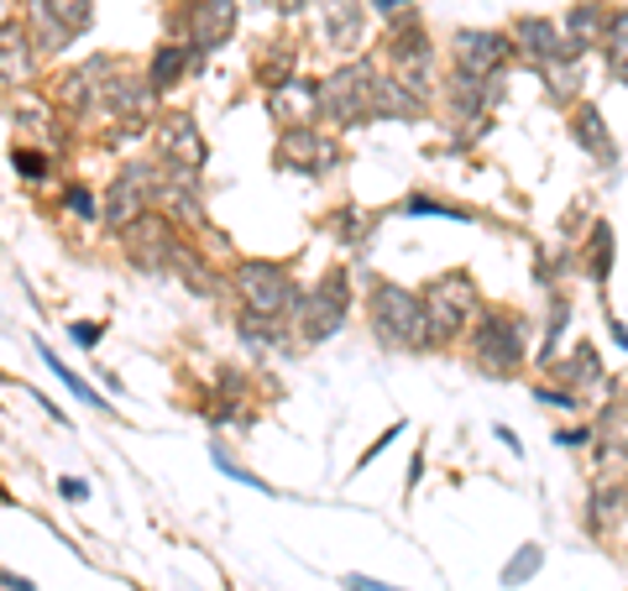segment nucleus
Masks as SVG:
<instances>
[{
    "label": "nucleus",
    "instance_id": "47",
    "mask_svg": "<svg viewBox=\"0 0 628 591\" xmlns=\"http://www.w3.org/2000/svg\"><path fill=\"white\" fill-rule=\"evenodd\" d=\"M597 429L591 425H571V429H555V445H587Z\"/></svg>",
    "mask_w": 628,
    "mask_h": 591
},
{
    "label": "nucleus",
    "instance_id": "51",
    "mask_svg": "<svg viewBox=\"0 0 628 591\" xmlns=\"http://www.w3.org/2000/svg\"><path fill=\"white\" fill-rule=\"evenodd\" d=\"M419 477H425V450H419V456H414V466H408V492L419 487Z\"/></svg>",
    "mask_w": 628,
    "mask_h": 591
},
{
    "label": "nucleus",
    "instance_id": "29",
    "mask_svg": "<svg viewBox=\"0 0 628 591\" xmlns=\"http://www.w3.org/2000/svg\"><path fill=\"white\" fill-rule=\"evenodd\" d=\"M158 210H163V215L179 225L184 236H194V231L210 225V210H204L200 188H158Z\"/></svg>",
    "mask_w": 628,
    "mask_h": 591
},
{
    "label": "nucleus",
    "instance_id": "20",
    "mask_svg": "<svg viewBox=\"0 0 628 591\" xmlns=\"http://www.w3.org/2000/svg\"><path fill=\"white\" fill-rule=\"evenodd\" d=\"M320 6V32L335 53H362L367 42V6L362 0H314Z\"/></svg>",
    "mask_w": 628,
    "mask_h": 591
},
{
    "label": "nucleus",
    "instance_id": "43",
    "mask_svg": "<svg viewBox=\"0 0 628 591\" xmlns=\"http://www.w3.org/2000/svg\"><path fill=\"white\" fill-rule=\"evenodd\" d=\"M398 435H404V419H393V425H388V429H383V435H377V440H372V445H367V450H362V456H356V471H367V466H372V461H377V456H383V450H388V445H393V440H398Z\"/></svg>",
    "mask_w": 628,
    "mask_h": 591
},
{
    "label": "nucleus",
    "instance_id": "12",
    "mask_svg": "<svg viewBox=\"0 0 628 591\" xmlns=\"http://www.w3.org/2000/svg\"><path fill=\"white\" fill-rule=\"evenodd\" d=\"M273 163L288 173H335L341 167V142L325 126H277Z\"/></svg>",
    "mask_w": 628,
    "mask_h": 591
},
{
    "label": "nucleus",
    "instance_id": "15",
    "mask_svg": "<svg viewBox=\"0 0 628 591\" xmlns=\"http://www.w3.org/2000/svg\"><path fill=\"white\" fill-rule=\"evenodd\" d=\"M262 105L273 115V126H320V79L288 74L277 90L262 94Z\"/></svg>",
    "mask_w": 628,
    "mask_h": 591
},
{
    "label": "nucleus",
    "instance_id": "4",
    "mask_svg": "<svg viewBox=\"0 0 628 591\" xmlns=\"http://www.w3.org/2000/svg\"><path fill=\"white\" fill-rule=\"evenodd\" d=\"M372 84H377V58L356 53L335 74L320 79V126L352 131L372 121Z\"/></svg>",
    "mask_w": 628,
    "mask_h": 591
},
{
    "label": "nucleus",
    "instance_id": "38",
    "mask_svg": "<svg viewBox=\"0 0 628 591\" xmlns=\"http://www.w3.org/2000/svg\"><path fill=\"white\" fill-rule=\"evenodd\" d=\"M236 330L246 346H257V351H273V346H283V335H288V325L283 319H257V315H236Z\"/></svg>",
    "mask_w": 628,
    "mask_h": 591
},
{
    "label": "nucleus",
    "instance_id": "33",
    "mask_svg": "<svg viewBox=\"0 0 628 591\" xmlns=\"http://www.w3.org/2000/svg\"><path fill=\"white\" fill-rule=\"evenodd\" d=\"M372 225H377V221H372L362 204H341V210L331 215V231H335V241H341L346 252H362V246H367V241H372Z\"/></svg>",
    "mask_w": 628,
    "mask_h": 591
},
{
    "label": "nucleus",
    "instance_id": "27",
    "mask_svg": "<svg viewBox=\"0 0 628 591\" xmlns=\"http://www.w3.org/2000/svg\"><path fill=\"white\" fill-rule=\"evenodd\" d=\"M288 74H298V42L294 38L257 42V53H252V84L267 94V90H277Z\"/></svg>",
    "mask_w": 628,
    "mask_h": 591
},
{
    "label": "nucleus",
    "instance_id": "44",
    "mask_svg": "<svg viewBox=\"0 0 628 591\" xmlns=\"http://www.w3.org/2000/svg\"><path fill=\"white\" fill-rule=\"evenodd\" d=\"M100 335H105V325H100V319H69V340H74V346H84V351H94V346H100Z\"/></svg>",
    "mask_w": 628,
    "mask_h": 591
},
{
    "label": "nucleus",
    "instance_id": "17",
    "mask_svg": "<svg viewBox=\"0 0 628 591\" xmlns=\"http://www.w3.org/2000/svg\"><path fill=\"white\" fill-rule=\"evenodd\" d=\"M508 38H514V58H529L535 69H545L555 58H581L571 42L560 38V21L555 17H518L508 27Z\"/></svg>",
    "mask_w": 628,
    "mask_h": 591
},
{
    "label": "nucleus",
    "instance_id": "36",
    "mask_svg": "<svg viewBox=\"0 0 628 591\" xmlns=\"http://www.w3.org/2000/svg\"><path fill=\"white\" fill-rule=\"evenodd\" d=\"M612 246H618V241H612V225H591V236H587V246H581V252H587V277L591 283H608V273H612Z\"/></svg>",
    "mask_w": 628,
    "mask_h": 591
},
{
    "label": "nucleus",
    "instance_id": "18",
    "mask_svg": "<svg viewBox=\"0 0 628 591\" xmlns=\"http://www.w3.org/2000/svg\"><path fill=\"white\" fill-rule=\"evenodd\" d=\"M503 84L498 79H477V74H462V69H450V84H445V111L466 121V126H482L487 111L498 105Z\"/></svg>",
    "mask_w": 628,
    "mask_h": 591
},
{
    "label": "nucleus",
    "instance_id": "31",
    "mask_svg": "<svg viewBox=\"0 0 628 591\" xmlns=\"http://www.w3.org/2000/svg\"><path fill=\"white\" fill-rule=\"evenodd\" d=\"M38 356H42V367L53 371V377H58V383H63V388H69V393H74L79 404H84V408H94V414H105V419H115V414H111V404H105V398H100V393H94V388H90V383H84V377H79L74 367H63V356H58L53 346H48V340H38Z\"/></svg>",
    "mask_w": 628,
    "mask_h": 591
},
{
    "label": "nucleus",
    "instance_id": "42",
    "mask_svg": "<svg viewBox=\"0 0 628 591\" xmlns=\"http://www.w3.org/2000/svg\"><path fill=\"white\" fill-rule=\"evenodd\" d=\"M210 398H221V404H236L246 398V371L241 367H221L215 371V383H210Z\"/></svg>",
    "mask_w": 628,
    "mask_h": 591
},
{
    "label": "nucleus",
    "instance_id": "41",
    "mask_svg": "<svg viewBox=\"0 0 628 591\" xmlns=\"http://www.w3.org/2000/svg\"><path fill=\"white\" fill-rule=\"evenodd\" d=\"M539 565H545V550H539V544H524V550L514 554V560H508V565H503V587L514 591V587H524V581H529V575L539 571Z\"/></svg>",
    "mask_w": 628,
    "mask_h": 591
},
{
    "label": "nucleus",
    "instance_id": "23",
    "mask_svg": "<svg viewBox=\"0 0 628 591\" xmlns=\"http://www.w3.org/2000/svg\"><path fill=\"white\" fill-rule=\"evenodd\" d=\"M628 523V481H597L587 498V529L591 539H612Z\"/></svg>",
    "mask_w": 628,
    "mask_h": 591
},
{
    "label": "nucleus",
    "instance_id": "2",
    "mask_svg": "<svg viewBox=\"0 0 628 591\" xmlns=\"http://www.w3.org/2000/svg\"><path fill=\"white\" fill-rule=\"evenodd\" d=\"M367 330L377 335V346H388V351H435L425 298L414 294V288H404V283H372Z\"/></svg>",
    "mask_w": 628,
    "mask_h": 591
},
{
    "label": "nucleus",
    "instance_id": "54",
    "mask_svg": "<svg viewBox=\"0 0 628 591\" xmlns=\"http://www.w3.org/2000/svg\"><path fill=\"white\" fill-rule=\"evenodd\" d=\"M0 508H17V502H11V492H6V487H0Z\"/></svg>",
    "mask_w": 628,
    "mask_h": 591
},
{
    "label": "nucleus",
    "instance_id": "35",
    "mask_svg": "<svg viewBox=\"0 0 628 591\" xmlns=\"http://www.w3.org/2000/svg\"><path fill=\"white\" fill-rule=\"evenodd\" d=\"M189 241H194V252H200V257L210 262V267H221V273H225V267H231V262L241 257V252H236V241L225 236V231H221V225H215V221L204 225V231H194V236H189Z\"/></svg>",
    "mask_w": 628,
    "mask_h": 591
},
{
    "label": "nucleus",
    "instance_id": "37",
    "mask_svg": "<svg viewBox=\"0 0 628 591\" xmlns=\"http://www.w3.org/2000/svg\"><path fill=\"white\" fill-rule=\"evenodd\" d=\"M398 215H440V221H477V210H466L456 200H435V194H408L404 204H393Z\"/></svg>",
    "mask_w": 628,
    "mask_h": 591
},
{
    "label": "nucleus",
    "instance_id": "28",
    "mask_svg": "<svg viewBox=\"0 0 628 591\" xmlns=\"http://www.w3.org/2000/svg\"><path fill=\"white\" fill-rule=\"evenodd\" d=\"M571 136H576V147L591 152L597 163H608V167L618 163V147H612V136H608V126H602V111H597V105H581V100H576Z\"/></svg>",
    "mask_w": 628,
    "mask_h": 591
},
{
    "label": "nucleus",
    "instance_id": "13",
    "mask_svg": "<svg viewBox=\"0 0 628 591\" xmlns=\"http://www.w3.org/2000/svg\"><path fill=\"white\" fill-rule=\"evenodd\" d=\"M514 63V38L493 32V27H462L450 38V69L477 79H503V69Z\"/></svg>",
    "mask_w": 628,
    "mask_h": 591
},
{
    "label": "nucleus",
    "instance_id": "30",
    "mask_svg": "<svg viewBox=\"0 0 628 591\" xmlns=\"http://www.w3.org/2000/svg\"><path fill=\"white\" fill-rule=\"evenodd\" d=\"M53 210L69 215L79 225H94L100 221V188L90 179H58V194H53Z\"/></svg>",
    "mask_w": 628,
    "mask_h": 591
},
{
    "label": "nucleus",
    "instance_id": "9",
    "mask_svg": "<svg viewBox=\"0 0 628 591\" xmlns=\"http://www.w3.org/2000/svg\"><path fill=\"white\" fill-rule=\"evenodd\" d=\"M241 0H173L168 6V38L189 42L194 53H221L225 42L236 38Z\"/></svg>",
    "mask_w": 628,
    "mask_h": 591
},
{
    "label": "nucleus",
    "instance_id": "5",
    "mask_svg": "<svg viewBox=\"0 0 628 591\" xmlns=\"http://www.w3.org/2000/svg\"><path fill=\"white\" fill-rule=\"evenodd\" d=\"M419 298H425L435 351L450 346V340H462V335L472 330V319L482 315V288H477V277L466 273V267H450V273L429 277L425 288H419Z\"/></svg>",
    "mask_w": 628,
    "mask_h": 591
},
{
    "label": "nucleus",
    "instance_id": "48",
    "mask_svg": "<svg viewBox=\"0 0 628 591\" xmlns=\"http://www.w3.org/2000/svg\"><path fill=\"white\" fill-rule=\"evenodd\" d=\"M367 11H377V17H398V11H414V0H362Z\"/></svg>",
    "mask_w": 628,
    "mask_h": 591
},
{
    "label": "nucleus",
    "instance_id": "49",
    "mask_svg": "<svg viewBox=\"0 0 628 591\" xmlns=\"http://www.w3.org/2000/svg\"><path fill=\"white\" fill-rule=\"evenodd\" d=\"M0 591H38V581H32V575H17V571H6V565H0Z\"/></svg>",
    "mask_w": 628,
    "mask_h": 591
},
{
    "label": "nucleus",
    "instance_id": "19",
    "mask_svg": "<svg viewBox=\"0 0 628 591\" xmlns=\"http://www.w3.org/2000/svg\"><path fill=\"white\" fill-rule=\"evenodd\" d=\"M429 105H435L429 94H419L414 84L388 74V69H377V84H372V121H425Z\"/></svg>",
    "mask_w": 628,
    "mask_h": 591
},
{
    "label": "nucleus",
    "instance_id": "6",
    "mask_svg": "<svg viewBox=\"0 0 628 591\" xmlns=\"http://www.w3.org/2000/svg\"><path fill=\"white\" fill-rule=\"evenodd\" d=\"M115 241H121V257H126L131 273H148V277L173 273V267H179V257L189 252V236L173 221H168L158 204H152V210H142V215H136V221H131Z\"/></svg>",
    "mask_w": 628,
    "mask_h": 591
},
{
    "label": "nucleus",
    "instance_id": "10",
    "mask_svg": "<svg viewBox=\"0 0 628 591\" xmlns=\"http://www.w3.org/2000/svg\"><path fill=\"white\" fill-rule=\"evenodd\" d=\"M383 58H388V74H398L404 84H414L419 94H429L435 100V42H429L425 21L414 17V11H398V17H388V32H383Z\"/></svg>",
    "mask_w": 628,
    "mask_h": 591
},
{
    "label": "nucleus",
    "instance_id": "21",
    "mask_svg": "<svg viewBox=\"0 0 628 591\" xmlns=\"http://www.w3.org/2000/svg\"><path fill=\"white\" fill-rule=\"evenodd\" d=\"M6 115L17 121L27 136H53L63 126V115L53 111V100L42 94V84H21V90H6Z\"/></svg>",
    "mask_w": 628,
    "mask_h": 591
},
{
    "label": "nucleus",
    "instance_id": "32",
    "mask_svg": "<svg viewBox=\"0 0 628 591\" xmlns=\"http://www.w3.org/2000/svg\"><path fill=\"white\" fill-rule=\"evenodd\" d=\"M602 58H608V74L628 84V6H612L608 32H602Z\"/></svg>",
    "mask_w": 628,
    "mask_h": 591
},
{
    "label": "nucleus",
    "instance_id": "16",
    "mask_svg": "<svg viewBox=\"0 0 628 591\" xmlns=\"http://www.w3.org/2000/svg\"><path fill=\"white\" fill-rule=\"evenodd\" d=\"M200 69H204V53H194L189 42H173V38L158 42V48L148 53V63H142V74H148V84H152L158 100H168L179 84H189Z\"/></svg>",
    "mask_w": 628,
    "mask_h": 591
},
{
    "label": "nucleus",
    "instance_id": "1",
    "mask_svg": "<svg viewBox=\"0 0 628 591\" xmlns=\"http://www.w3.org/2000/svg\"><path fill=\"white\" fill-rule=\"evenodd\" d=\"M225 288L236 294V315H257V319H294V304H298V288L288 262H273V257H236L225 267Z\"/></svg>",
    "mask_w": 628,
    "mask_h": 591
},
{
    "label": "nucleus",
    "instance_id": "45",
    "mask_svg": "<svg viewBox=\"0 0 628 591\" xmlns=\"http://www.w3.org/2000/svg\"><path fill=\"white\" fill-rule=\"evenodd\" d=\"M535 398H539V404H550V408H566V414L581 404V398H576L571 388H560V383H555V388H535Z\"/></svg>",
    "mask_w": 628,
    "mask_h": 591
},
{
    "label": "nucleus",
    "instance_id": "25",
    "mask_svg": "<svg viewBox=\"0 0 628 591\" xmlns=\"http://www.w3.org/2000/svg\"><path fill=\"white\" fill-rule=\"evenodd\" d=\"M550 377L560 383V388H571L576 398H581V393L608 388V371H602V361H597V346H591V340H576L571 356L550 367Z\"/></svg>",
    "mask_w": 628,
    "mask_h": 591
},
{
    "label": "nucleus",
    "instance_id": "53",
    "mask_svg": "<svg viewBox=\"0 0 628 591\" xmlns=\"http://www.w3.org/2000/svg\"><path fill=\"white\" fill-rule=\"evenodd\" d=\"M608 330H612V340L628 351V325H624V319H608Z\"/></svg>",
    "mask_w": 628,
    "mask_h": 591
},
{
    "label": "nucleus",
    "instance_id": "11",
    "mask_svg": "<svg viewBox=\"0 0 628 591\" xmlns=\"http://www.w3.org/2000/svg\"><path fill=\"white\" fill-rule=\"evenodd\" d=\"M148 142H152V157L163 167H194V173H204V163H210V142H204L200 121L189 111H158Z\"/></svg>",
    "mask_w": 628,
    "mask_h": 591
},
{
    "label": "nucleus",
    "instance_id": "26",
    "mask_svg": "<svg viewBox=\"0 0 628 591\" xmlns=\"http://www.w3.org/2000/svg\"><path fill=\"white\" fill-rule=\"evenodd\" d=\"M11 173H17V184H27V188H48L63 179V163H58L53 147L17 136V142H11Z\"/></svg>",
    "mask_w": 628,
    "mask_h": 591
},
{
    "label": "nucleus",
    "instance_id": "50",
    "mask_svg": "<svg viewBox=\"0 0 628 591\" xmlns=\"http://www.w3.org/2000/svg\"><path fill=\"white\" fill-rule=\"evenodd\" d=\"M346 591H398V587H388V581H377V575H346Z\"/></svg>",
    "mask_w": 628,
    "mask_h": 591
},
{
    "label": "nucleus",
    "instance_id": "24",
    "mask_svg": "<svg viewBox=\"0 0 628 591\" xmlns=\"http://www.w3.org/2000/svg\"><path fill=\"white\" fill-rule=\"evenodd\" d=\"M21 21H27V32H32V42H38L42 63H58V58L79 42L74 32H69V27L48 11V0H21Z\"/></svg>",
    "mask_w": 628,
    "mask_h": 591
},
{
    "label": "nucleus",
    "instance_id": "8",
    "mask_svg": "<svg viewBox=\"0 0 628 591\" xmlns=\"http://www.w3.org/2000/svg\"><path fill=\"white\" fill-rule=\"evenodd\" d=\"M158 204V157H126V163L111 173V184L100 188V231L105 236H121L142 210Z\"/></svg>",
    "mask_w": 628,
    "mask_h": 591
},
{
    "label": "nucleus",
    "instance_id": "22",
    "mask_svg": "<svg viewBox=\"0 0 628 591\" xmlns=\"http://www.w3.org/2000/svg\"><path fill=\"white\" fill-rule=\"evenodd\" d=\"M608 17H612L608 0H571V6H566V17H560V38L571 42L576 53H591V48H602Z\"/></svg>",
    "mask_w": 628,
    "mask_h": 591
},
{
    "label": "nucleus",
    "instance_id": "39",
    "mask_svg": "<svg viewBox=\"0 0 628 591\" xmlns=\"http://www.w3.org/2000/svg\"><path fill=\"white\" fill-rule=\"evenodd\" d=\"M210 456H215V466H221V471H225V477H231V481H241V487H252V492H262V498H283V492H277L273 481H262L257 471H246V466H241L236 456L225 450V445H215Z\"/></svg>",
    "mask_w": 628,
    "mask_h": 591
},
{
    "label": "nucleus",
    "instance_id": "52",
    "mask_svg": "<svg viewBox=\"0 0 628 591\" xmlns=\"http://www.w3.org/2000/svg\"><path fill=\"white\" fill-rule=\"evenodd\" d=\"M498 440H503V445H508V450H514V456H524V440H518L514 429H498Z\"/></svg>",
    "mask_w": 628,
    "mask_h": 591
},
{
    "label": "nucleus",
    "instance_id": "34",
    "mask_svg": "<svg viewBox=\"0 0 628 591\" xmlns=\"http://www.w3.org/2000/svg\"><path fill=\"white\" fill-rule=\"evenodd\" d=\"M539 74H545V84H550L555 105H576V100H581V58H555V63H545Z\"/></svg>",
    "mask_w": 628,
    "mask_h": 591
},
{
    "label": "nucleus",
    "instance_id": "46",
    "mask_svg": "<svg viewBox=\"0 0 628 591\" xmlns=\"http://www.w3.org/2000/svg\"><path fill=\"white\" fill-rule=\"evenodd\" d=\"M58 498L84 502V498H90V481H84V477H58Z\"/></svg>",
    "mask_w": 628,
    "mask_h": 591
},
{
    "label": "nucleus",
    "instance_id": "7",
    "mask_svg": "<svg viewBox=\"0 0 628 591\" xmlns=\"http://www.w3.org/2000/svg\"><path fill=\"white\" fill-rule=\"evenodd\" d=\"M352 273L346 267H331V273L320 277L314 288H304L294 304V325H298V340L304 346H325L335 335L346 330V319H352Z\"/></svg>",
    "mask_w": 628,
    "mask_h": 591
},
{
    "label": "nucleus",
    "instance_id": "14",
    "mask_svg": "<svg viewBox=\"0 0 628 591\" xmlns=\"http://www.w3.org/2000/svg\"><path fill=\"white\" fill-rule=\"evenodd\" d=\"M48 63H42L38 42L27 32L21 11L0 17V90H21V84H42Z\"/></svg>",
    "mask_w": 628,
    "mask_h": 591
},
{
    "label": "nucleus",
    "instance_id": "40",
    "mask_svg": "<svg viewBox=\"0 0 628 591\" xmlns=\"http://www.w3.org/2000/svg\"><path fill=\"white\" fill-rule=\"evenodd\" d=\"M48 11H53L74 38H84V32L94 27V0H48Z\"/></svg>",
    "mask_w": 628,
    "mask_h": 591
},
{
    "label": "nucleus",
    "instance_id": "3",
    "mask_svg": "<svg viewBox=\"0 0 628 591\" xmlns=\"http://www.w3.org/2000/svg\"><path fill=\"white\" fill-rule=\"evenodd\" d=\"M466 346H472V361L482 371L514 377V371H524V356H529V319L508 304H482V315L466 330Z\"/></svg>",
    "mask_w": 628,
    "mask_h": 591
}]
</instances>
